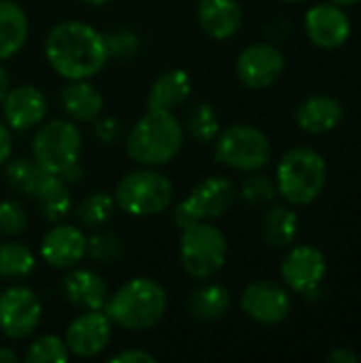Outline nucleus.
I'll return each instance as SVG.
<instances>
[{"mask_svg":"<svg viewBox=\"0 0 361 363\" xmlns=\"http://www.w3.org/2000/svg\"><path fill=\"white\" fill-rule=\"evenodd\" d=\"M113 198L117 208L132 217H153L170 208L174 185L157 168L143 166L119 179Z\"/></svg>","mask_w":361,"mask_h":363,"instance_id":"obj_5","label":"nucleus"},{"mask_svg":"<svg viewBox=\"0 0 361 363\" xmlns=\"http://www.w3.org/2000/svg\"><path fill=\"white\" fill-rule=\"evenodd\" d=\"M185 143V128L172 111H147L126 136V153L138 166L172 162Z\"/></svg>","mask_w":361,"mask_h":363,"instance_id":"obj_2","label":"nucleus"},{"mask_svg":"<svg viewBox=\"0 0 361 363\" xmlns=\"http://www.w3.org/2000/svg\"><path fill=\"white\" fill-rule=\"evenodd\" d=\"M40 217L49 223H62L72 208L70 185L60 174L45 172L32 194Z\"/></svg>","mask_w":361,"mask_h":363,"instance_id":"obj_23","label":"nucleus"},{"mask_svg":"<svg viewBox=\"0 0 361 363\" xmlns=\"http://www.w3.org/2000/svg\"><path fill=\"white\" fill-rule=\"evenodd\" d=\"M68 185H74V183H79L81 181V177H83V166H81V162H77L74 166H70L68 170H64L62 174H60Z\"/></svg>","mask_w":361,"mask_h":363,"instance_id":"obj_40","label":"nucleus"},{"mask_svg":"<svg viewBox=\"0 0 361 363\" xmlns=\"http://www.w3.org/2000/svg\"><path fill=\"white\" fill-rule=\"evenodd\" d=\"M83 134L70 119H51L32 136V157L49 174H62L81 160Z\"/></svg>","mask_w":361,"mask_h":363,"instance_id":"obj_7","label":"nucleus"},{"mask_svg":"<svg viewBox=\"0 0 361 363\" xmlns=\"http://www.w3.org/2000/svg\"><path fill=\"white\" fill-rule=\"evenodd\" d=\"M45 170L34 157H9L4 164V181L19 196H32Z\"/></svg>","mask_w":361,"mask_h":363,"instance_id":"obj_28","label":"nucleus"},{"mask_svg":"<svg viewBox=\"0 0 361 363\" xmlns=\"http://www.w3.org/2000/svg\"><path fill=\"white\" fill-rule=\"evenodd\" d=\"M326 359H328V363H360V355L355 351H351V349L338 347Z\"/></svg>","mask_w":361,"mask_h":363,"instance_id":"obj_39","label":"nucleus"},{"mask_svg":"<svg viewBox=\"0 0 361 363\" xmlns=\"http://www.w3.org/2000/svg\"><path fill=\"white\" fill-rule=\"evenodd\" d=\"M94 134L102 145L113 147L123 136V123L113 115H100L98 119H94Z\"/></svg>","mask_w":361,"mask_h":363,"instance_id":"obj_36","label":"nucleus"},{"mask_svg":"<svg viewBox=\"0 0 361 363\" xmlns=\"http://www.w3.org/2000/svg\"><path fill=\"white\" fill-rule=\"evenodd\" d=\"M28 223H30L28 211L19 200L13 198L0 200V236L15 238L28 230Z\"/></svg>","mask_w":361,"mask_h":363,"instance_id":"obj_34","label":"nucleus"},{"mask_svg":"<svg viewBox=\"0 0 361 363\" xmlns=\"http://www.w3.org/2000/svg\"><path fill=\"white\" fill-rule=\"evenodd\" d=\"M328 274V259L321 249L313 245H296L281 262L283 285L304 298H315L321 291Z\"/></svg>","mask_w":361,"mask_h":363,"instance_id":"obj_11","label":"nucleus"},{"mask_svg":"<svg viewBox=\"0 0 361 363\" xmlns=\"http://www.w3.org/2000/svg\"><path fill=\"white\" fill-rule=\"evenodd\" d=\"M215 160L238 172H255L270 164L272 143L260 128L234 123L215 138Z\"/></svg>","mask_w":361,"mask_h":363,"instance_id":"obj_8","label":"nucleus"},{"mask_svg":"<svg viewBox=\"0 0 361 363\" xmlns=\"http://www.w3.org/2000/svg\"><path fill=\"white\" fill-rule=\"evenodd\" d=\"M60 108L74 123H94L104 111L102 94L89 81H68L60 91Z\"/></svg>","mask_w":361,"mask_h":363,"instance_id":"obj_21","label":"nucleus"},{"mask_svg":"<svg viewBox=\"0 0 361 363\" xmlns=\"http://www.w3.org/2000/svg\"><path fill=\"white\" fill-rule=\"evenodd\" d=\"M113 338V321L106 317L104 311H83L79 317H74L66 332L64 342L74 357H96L100 355Z\"/></svg>","mask_w":361,"mask_h":363,"instance_id":"obj_14","label":"nucleus"},{"mask_svg":"<svg viewBox=\"0 0 361 363\" xmlns=\"http://www.w3.org/2000/svg\"><path fill=\"white\" fill-rule=\"evenodd\" d=\"M104 43H106L109 60L130 62L140 51V36L126 28L104 34Z\"/></svg>","mask_w":361,"mask_h":363,"instance_id":"obj_35","label":"nucleus"},{"mask_svg":"<svg viewBox=\"0 0 361 363\" xmlns=\"http://www.w3.org/2000/svg\"><path fill=\"white\" fill-rule=\"evenodd\" d=\"M304 30L309 40L319 49H338L351 38V19L343 6L321 2L306 11Z\"/></svg>","mask_w":361,"mask_h":363,"instance_id":"obj_15","label":"nucleus"},{"mask_svg":"<svg viewBox=\"0 0 361 363\" xmlns=\"http://www.w3.org/2000/svg\"><path fill=\"white\" fill-rule=\"evenodd\" d=\"M43 51L47 64L66 81H89L109 64L104 34L79 19L55 23L45 36Z\"/></svg>","mask_w":361,"mask_h":363,"instance_id":"obj_1","label":"nucleus"},{"mask_svg":"<svg viewBox=\"0 0 361 363\" xmlns=\"http://www.w3.org/2000/svg\"><path fill=\"white\" fill-rule=\"evenodd\" d=\"M9 89H11V77H9L6 66L0 62V104H2V100H4V96H6Z\"/></svg>","mask_w":361,"mask_h":363,"instance_id":"obj_41","label":"nucleus"},{"mask_svg":"<svg viewBox=\"0 0 361 363\" xmlns=\"http://www.w3.org/2000/svg\"><path fill=\"white\" fill-rule=\"evenodd\" d=\"M36 270L34 251L17 240L0 242V279L6 283H21Z\"/></svg>","mask_w":361,"mask_h":363,"instance_id":"obj_27","label":"nucleus"},{"mask_svg":"<svg viewBox=\"0 0 361 363\" xmlns=\"http://www.w3.org/2000/svg\"><path fill=\"white\" fill-rule=\"evenodd\" d=\"M249 177H245V181L240 183L238 196L251 204V206H260V204H272L274 198L279 196L277 191V183L268 177L262 174L260 170L255 172H247Z\"/></svg>","mask_w":361,"mask_h":363,"instance_id":"obj_33","label":"nucleus"},{"mask_svg":"<svg viewBox=\"0 0 361 363\" xmlns=\"http://www.w3.org/2000/svg\"><path fill=\"white\" fill-rule=\"evenodd\" d=\"M81 2L91 4V6H100V4H104V2H109V0H81Z\"/></svg>","mask_w":361,"mask_h":363,"instance_id":"obj_44","label":"nucleus"},{"mask_svg":"<svg viewBox=\"0 0 361 363\" xmlns=\"http://www.w3.org/2000/svg\"><path fill=\"white\" fill-rule=\"evenodd\" d=\"M191 77L183 68H170L155 77L147 94L149 111H172L191 96Z\"/></svg>","mask_w":361,"mask_h":363,"instance_id":"obj_22","label":"nucleus"},{"mask_svg":"<svg viewBox=\"0 0 361 363\" xmlns=\"http://www.w3.org/2000/svg\"><path fill=\"white\" fill-rule=\"evenodd\" d=\"M198 23L213 40H230L243 26V6L238 0H200Z\"/></svg>","mask_w":361,"mask_h":363,"instance_id":"obj_19","label":"nucleus"},{"mask_svg":"<svg viewBox=\"0 0 361 363\" xmlns=\"http://www.w3.org/2000/svg\"><path fill=\"white\" fill-rule=\"evenodd\" d=\"M285 72V55L272 43H253L236 57V77L249 89L272 87Z\"/></svg>","mask_w":361,"mask_h":363,"instance_id":"obj_13","label":"nucleus"},{"mask_svg":"<svg viewBox=\"0 0 361 363\" xmlns=\"http://www.w3.org/2000/svg\"><path fill=\"white\" fill-rule=\"evenodd\" d=\"M117 204H115V198L113 194H106V191H94L89 194L87 198H83L74 211L79 223L87 230H98V228H104L113 213H115Z\"/></svg>","mask_w":361,"mask_h":363,"instance_id":"obj_29","label":"nucleus"},{"mask_svg":"<svg viewBox=\"0 0 361 363\" xmlns=\"http://www.w3.org/2000/svg\"><path fill=\"white\" fill-rule=\"evenodd\" d=\"M43 319V304L34 289L13 283L0 291V334L23 340L36 332Z\"/></svg>","mask_w":361,"mask_h":363,"instance_id":"obj_10","label":"nucleus"},{"mask_svg":"<svg viewBox=\"0 0 361 363\" xmlns=\"http://www.w3.org/2000/svg\"><path fill=\"white\" fill-rule=\"evenodd\" d=\"M13 155V136H11V128L6 125V121L0 117V168L6 164V160Z\"/></svg>","mask_w":361,"mask_h":363,"instance_id":"obj_38","label":"nucleus"},{"mask_svg":"<svg viewBox=\"0 0 361 363\" xmlns=\"http://www.w3.org/2000/svg\"><path fill=\"white\" fill-rule=\"evenodd\" d=\"M330 2H334L338 6H353V4H360L361 0H330Z\"/></svg>","mask_w":361,"mask_h":363,"instance_id":"obj_43","label":"nucleus"},{"mask_svg":"<svg viewBox=\"0 0 361 363\" xmlns=\"http://www.w3.org/2000/svg\"><path fill=\"white\" fill-rule=\"evenodd\" d=\"M179 259L185 274L194 281L215 279L228 262V240L211 221H200L181 230Z\"/></svg>","mask_w":361,"mask_h":363,"instance_id":"obj_6","label":"nucleus"},{"mask_svg":"<svg viewBox=\"0 0 361 363\" xmlns=\"http://www.w3.org/2000/svg\"><path fill=\"white\" fill-rule=\"evenodd\" d=\"M326 181L328 164L323 155L311 147H294L279 160L274 183L287 204H313L321 196Z\"/></svg>","mask_w":361,"mask_h":363,"instance_id":"obj_4","label":"nucleus"},{"mask_svg":"<svg viewBox=\"0 0 361 363\" xmlns=\"http://www.w3.org/2000/svg\"><path fill=\"white\" fill-rule=\"evenodd\" d=\"M166 308V289L149 277H136L126 281L115 294H109L102 311L123 330L147 332L164 319Z\"/></svg>","mask_w":361,"mask_h":363,"instance_id":"obj_3","label":"nucleus"},{"mask_svg":"<svg viewBox=\"0 0 361 363\" xmlns=\"http://www.w3.org/2000/svg\"><path fill=\"white\" fill-rule=\"evenodd\" d=\"M343 117H345L343 102L326 94L309 96L296 106V113H294V119L300 125V130L309 134H326L338 128Z\"/></svg>","mask_w":361,"mask_h":363,"instance_id":"obj_20","label":"nucleus"},{"mask_svg":"<svg viewBox=\"0 0 361 363\" xmlns=\"http://www.w3.org/2000/svg\"><path fill=\"white\" fill-rule=\"evenodd\" d=\"M238 198V187L232 179L215 174L200 181L187 198H183L174 211L172 221L177 228H187L200 221H213L226 215Z\"/></svg>","mask_w":361,"mask_h":363,"instance_id":"obj_9","label":"nucleus"},{"mask_svg":"<svg viewBox=\"0 0 361 363\" xmlns=\"http://www.w3.org/2000/svg\"><path fill=\"white\" fill-rule=\"evenodd\" d=\"M185 134H189L196 143H215L221 132V123L217 111L209 102H198L187 111L185 117Z\"/></svg>","mask_w":361,"mask_h":363,"instance_id":"obj_30","label":"nucleus"},{"mask_svg":"<svg viewBox=\"0 0 361 363\" xmlns=\"http://www.w3.org/2000/svg\"><path fill=\"white\" fill-rule=\"evenodd\" d=\"M30 23L15 0H0V62L15 57L28 43Z\"/></svg>","mask_w":361,"mask_h":363,"instance_id":"obj_24","label":"nucleus"},{"mask_svg":"<svg viewBox=\"0 0 361 363\" xmlns=\"http://www.w3.org/2000/svg\"><path fill=\"white\" fill-rule=\"evenodd\" d=\"M87 255V234L83 228L55 223L40 240V257L57 270L79 266Z\"/></svg>","mask_w":361,"mask_h":363,"instance_id":"obj_16","label":"nucleus"},{"mask_svg":"<svg viewBox=\"0 0 361 363\" xmlns=\"http://www.w3.org/2000/svg\"><path fill=\"white\" fill-rule=\"evenodd\" d=\"M300 219L287 204H272L262 219V236L272 249H287L298 238Z\"/></svg>","mask_w":361,"mask_h":363,"instance_id":"obj_26","label":"nucleus"},{"mask_svg":"<svg viewBox=\"0 0 361 363\" xmlns=\"http://www.w3.org/2000/svg\"><path fill=\"white\" fill-rule=\"evenodd\" d=\"M281 2H304V0H281Z\"/></svg>","mask_w":361,"mask_h":363,"instance_id":"obj_45","label":"nucleus"},{"mask_svg":"<svg viewBox=\"0 0 361 363\" xmlns=\"http://www.w3.org/2000/svg\"><path fill=\"white\" fill-rule=\"evenodd\" d=\"M62 296L68 304L79 311H102L109 298V285L104 279L89 268H68L60 283Z\"/></svg>","mask_w":361,"mask_h":363,"instance_id":"obj_18","label":"nucleus"},{"mask_svg":"<svg viewBox=\"0 0 361 363\" xmlns=\"http://www.w3.org/2000/svg\"><path fill=\"white\" fill-rule=\"evenodd\" d=\"M240 308L260 325H277L289 317L291 296L285 285L270 279H257L243 289Z\"/></svg>","mask_w":361,"mask_h":363,"instance_id":"obj_12","label":"nucleus"},{"mask_svg":"<svg viewBox=\"0 0 361 363\" xmlns=\"http://www.w3.org/2000/svg\"><path fill=\"white\" fill-rule=\"evenodd\" d=\"M68 357H70V351L64 338L53 336V334H43L34 338L26 351L28 363H62L68 362Z\"/></svg>","mask_w":361,"mask_h":363,"instance_id":"obj_32","label":"nucleus"},{"mask_svg":"<svg viewBox=\"0 0 361 363\" xmlns=\"http://www.w3.org/2000/svg\"><path fill=\"white\" fill-rule=\"evenodd\" d=\"M111 363H155V355L143 351V349H126L109 357Z\"/></svg>","mask_w":361,"mask_h":363,"instance_id":"obj_37","label":"nucleus"},{"mask_svg":"<svg viewBox=\"0 0 361 363\" xmlns=\"http://www.w3.org/2000/svg\"><path fill=\"white\" fill-rule=\"evenodd\" d=\"M123 240L111 230L98 228L87 238V255L96 264H115L123 257Z\"/></svg>","mask_w":361,"mask_h":363,"instance_id":"obj_31","label":"nucleus"},{"mask_svg":"<svg viewBox=\"0 0 361 363\" xmlns=\"http://www.w3.org/2000/svg\"><path fill=\"white\" fill-rule=\"evenodd\" d=\"M2 119L15 132H28L40 125L47 117V96L34 85L11 87L2 100Z\"/></svg>","mask_w":361,"mask_h":363,"instance_id":"obj_17","label":"nucleus"},{"mask_svg":"<svg viewBox=\"0 0 361 363\" xmlns=\"http://www.w3.org/2000/svg\"><path fill=\"white\" fill-rule=\"evenodd\" d=\"M19 359L17 353L9 347H0V363H15Z\"/></svg>","mask_w":361,"mask_h":363,"instance_id":"obj_42","label":"nucleus"},{"mask_svg":"<svg viewBox=\"0 0 361 363\" xmlns=\"http://www.w3.org/2000/svg\"><path fill=\"white\" fill-rule=\"evenodd\" d=\"M230 304H232V296L219 283L204 281L202 287L194 289L187 296V313L194 319L204 321V323L223 319L230 311Z\"/></svg>","mask_w":361,"mask_h":363,"instance_id":"obj_25","label":"nucleus"}]
</instances>
